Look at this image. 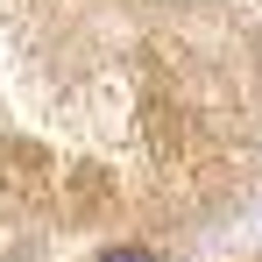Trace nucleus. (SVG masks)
Here are the masks:
<instances>
[{"mask_svg": "<svg viewBox=\"0 0 262 262\" xmlns=\"http://www.w3.org/2000/svg\"><path fill=\"white\" fill-rule=\"evenodd\" d=\"M99 262H149L142 248H114V255H99Z\"/></svg>", "mask_w": 262, "mask_h": 262, "instance_id": "nucleus-1", "label": "nucleus"}]
</instances>
